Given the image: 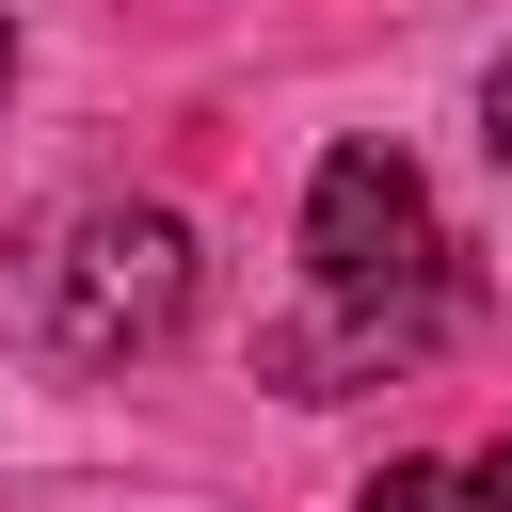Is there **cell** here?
I'll list each match as a JSON object with an SVG mask.
<instances>
[{
  "mask_svg": "<svg viewBox=\"0 0 512 512\" xmlns=\"http://www.w3.org/2000/svg\"><path fill=\"white\" fill-rule=\"evenodd\" d=\"M448 512H512V432H496L480 464H448Z\"/></svg>",
  "mask_w": 512,
  "mask_h": 512,
  "instance_id": "obj_3",
  "label": "cell"
},
{
  "mask_svg": "<svg viewBox=\"0 0 512 512\" xmlns=\"http://www.w3.org/2000/svg\"><path fill=\"white\" fill-rule=\"evenodd\" d=\"M480 144H496V176H512V48H496V80H480Z\"/></svg>",
  "mask_w": 512,
  "mask_h": 512,
  "instance_id": "obj_4",
  "label": "cell"
},
{
  "mask_svg": "<svg viewBox=\"0 0 512 512\" xmlns=\"http://www.w3.org/2000/svg\"><path fill=\"white\" fill-rule=\"evenodd\" d=\"M352 512H448V464H368V496Z\"/></svg>",
  "mask_w": 512,
  "mask_h": 512,
  "instance_id": "obj_2",
  "label": "cell"
},
{
  "mask_svg": "<svg viewBox=\"0 0 512 512\" xmlns=\"http://www.w3.org/2000/svg\"><path fill=\"white\" fill-rule=\"evenodd\" d=\"M32 320H48V352H80V368L176 352V336H192V224H176V208H64L48 256H32Z\"/></svg>",
  "mask_w": 512,
  "mask_h": 512,
  "instance_id": "obj_1",
  "label": "cell"
}]
</instances>
